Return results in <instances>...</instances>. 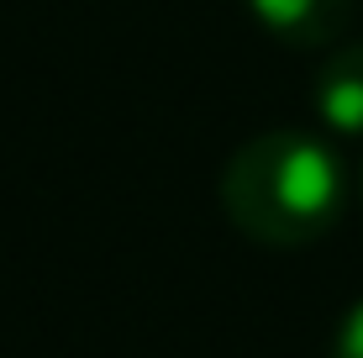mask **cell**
I'll use <instances>...</instances> for the list:
<instances>
[{"label":"cell","instance_id":"3957f363","mask_svg":"<svg viewBox=\"0 0 363 358\" xmlns=\"http://www.w3.org/2000/svg\"><path fill=\"white\" fill-rule=\"evenodd\" d=\"M311 106L342 138H363V43L332 47V58L311 79Z\"/></svg>","mask_w":363,"mask_h":358},{"label":"cell","instance_id":"277c9868","mask_svg":"<svg viewBox=\"0 0 363 358\" xmlns=\"http://www.w3.org/2000/svg\"><path fill=\"white\" fill-rule=\"evenodd\" d=\"M332 358H363V301L342 316V327L332 337Z\"/></svg>","mask_w":363,"mask_h":358},{"label":"cell","instance_id":"7a4b0ae2","mask_svg":"<svg viewBox=\"0 0 363 358\" xmlns=\"http://www.w3.org/2000/svg\"><path fill=\"white\" fill-rule=\"evenodd\" d=\"M247 16L284 47H337L353 0H242Z\"/></svg>","mask_w":363,"mask_h":358},{"label":"cell","instance_id":"5b68a950","mask_svg":"<svg viewBox=\"0 0 363 358\" xmlns=\"http://www.w3.org/2000/svg\"><path fill=\"white\" fill-rule=\"evenodd\" d=\"M358 201H363V164H358Z\"/></svg>","mask_w":363,"mask_h":358},{"label":"cell","instance_id":"6da1fadb","mask_svg":"<svg viewBox=\"0 0 363 358\" xmlns=\"http://www.w3.org/2000/svg\"><path fill=\"white\" fill-rule=\"evenodd\" d=\"M342 164L311 132H258L221 169V211L264 248H311L342 216Z\"/></svg>","mask_w":363,"mask_h":358}]
</instances>
